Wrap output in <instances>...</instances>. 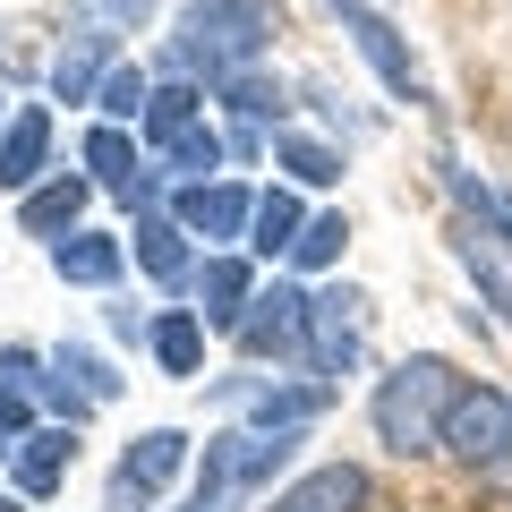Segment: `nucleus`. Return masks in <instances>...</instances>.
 I'll list each match as a JSON object with an SVG mask.
<instances>
[{"instance_id": "1", "label": "nucleus", "mask_w": 512, "mask_h": 512, "mask_svg": "<svg viewBox=\"0 0 512 512\" xmlns=\"http://www.w3.org/2000/svg\"><path fill=\"white\" fill-rule=\"evenodd\" d=\"M274 43V0H188L180 9V35H171V69H205L222 77L256 69Z\"/></svg>"}, {"instance_id": "2", "label": "nucleus", "mask_w": 512, "mask_h": 512, "mask_svg": "<svg viewBox=\"0 0 512 512\" xmlns=\"http://www.w3.org/2000/svg\"><path fill=\"white\" fill-rule=\"evenodd\" d=\"M453 393H461L453 359H436V350L402 359L393 376L376 384V436L393 444V453H436V444H444V410H453Z\"/></svg>"}, {"instance_id": "3", "label": "nucleus", "mask_w": 512, "mask_h": 512, "mask_svg": "<svg viewBox=\"0 0 512 512\" xmlns=\"http://www.w3.org/2000/svg\"><path fill=\"white\" fill-rule=\"evenodd\" d=\"M299 453V427H231V436L205 444V470H197V495L205 504H231V495L265 487L282 461Z\"/></svg>"}, {"instance_id": "4", "label": "nucleus", "mask_w": 512, "mask_h": 512, "mask_svg": "<svg viewBox=\"0 0 512 512\" xmlns=\"http://www.w3.org/2000/svg\"><path fill=\"white\" fill-rule=\"evenodd\" d=\"M444 453L470 461V470L512 461V393H495V384H461L453 410H444Z\"/></svg>"}, {"instance_id": "5", "label": "nucleus", "mask_w": 512, "mask_h": 512, "mask_svg": "<svg viewBox=\"0 0 512 512\" xmlns=\"http://www.w3.org/2000/svg\"><path fill=\"white\" fill-rule=\"evenodd\" d=\"M180 461H188V436H180V427L137 436V444L120 453V470H111V512H154V495L180 478Z\"/></svg>"}, {"instance_id": "6", "label": "nucleus", "mask_w": 512, "mask_h": 512, "mask_svg": "<svg viewBox=\"0 0 512 512\" xmlns=\"http://www.w3.org/2000/svg\"><path fill=\"white\" fill-rule=\"evenodd\" d=\"M239 350H248V359H291V350H308V299H299L291 282L256 291L248 316H239Z\"/></svg>"}, {"instance_id": "7", "label": "nucleus", "mask_w": 512, "mask_h": 512, "mask_svg": "<svg viewBox=\"0 0 512 512\" xmlns=\"http://www.w3.org/2000/svg\"><path fill=\"white\" fill-rule=\"evenodd\" d=\"M359 308H367L359 291L308 299V359L325 367V376H350V367H359Z\"/></svg>"}, {"instance_id": "8", "label": "nucleus", "mask_w": 512, "mask_h": 512, "mask_svg": "<svg viewBox=\"0 0 512 512\" xmlns=\"http://www.w3.org/2000/svg\"><path fill=\"white\" fill-rule=\"evenodd\" d=\"M367 470H350V461H325V470H308L299 487L274 495V512H367Z\"/></svg>"}, {"instance_id": "9", "label": "nucleus", "mask_w": 512, "mask_h": 512, "mask_svg": "<svg viewBox=\"0 0 512 512\" xmlns=\"http://www.w3.org/2000/svg\"><path fill=\"white\" fill-rule=\"evenodd\" d=\"M248 214H256V197H248V188H231V180L180 188V222L197 239H239V231H248Z\"/></svg>"}, {"instance_id": "10", "label": "nucleus", "mask_w": 512, "mask_h": 512, "mask_svg": "<svg viewBox=\"0 0 512 512\" xmlns=\"http://www.w3.org/2000/svg\"><path fill=\"white\" fill-rule=\"evenodd\" d=\"M43 154H52V111L43 103L9 111V128H0V188H35Z\"/></svg>"}, {"instance_id": "11", "label": "nucleus", "mask_w": 512, "mask_h": 512, "mask_svg": "<svg viewBox=\"0 0 512 512\" xmlns=\"http://www.w3.org/2000/svg\"><path fill=\"white\" fill-rule=\"evenodd\" d=\"M342 26L359 35V52L376 60V77H384V86L419 103V69H410V52H402V35H393V18H376V9H359V0H350V9H342Z\"/></svg>"}, {"instance_id": "12", "label": "nucleus", "mask_w": 512, "mask_h": 512, "mask_svg": "<svg viewBox=\"0 0 512 512\" xmlns=\"http://www.w3.org/2000/svg\"><path fill=\"white\" fill-rule=\"evenodd\" d=\"M69 461H77V436H69V427H35V436L9 453V478H18V495H52L60 478H69Z\"/></svg>"}, {"instance_id": "13", "label": "nucleus", "mask_w": 512, "mask_h": 512, "mask_svg": "<svg viewBox=\"0 0 512 512\" xmlns=\"http://www.w3.org/2000/svg\"><path fill=\"white\" fill-rule=\"evenodd\" d=\"M197 299H205V325L214 333H239V316H248V299H256V282H248V265L239 256H205V274H197Z\"/></svg>"}, {"instance_id": "14", "label": "nucleus", "mask_w": 512, "mask_h": 512, "mask_svg": "<svg viewBox=\"0 0 512 512\" xmlns=\"http://www.w3.org/2000/svg\"><path fill=\"white\" fill-rule=\"evenodd\" d=\"M103 60H111V35L103 26H86V35H69L60 43V60H52V94L60 103H86V94H103Z\"/></svg>"}, {"instance_id": "15", "label": "nucleus", "mask_w": 512, "mask_h": 512, "mask_svg": "<svg viewBox=\"0 0 512 512\" xmlns=\"http://www.w3.org/2000/svg\"><path fill=\"white\" fill-rule=\"evenodd\" d=\"M52 274H60V282H86V291H103V282H120V239H103V231L52 239Z\"/></svg>"}, {"instance_id": "16", "label": "nucleus", "mask_w": 512, "mask_h": 512, "mask_svg": "<svg viewBox=\"0 0 512 512\" xmlns=\"http://www.w3.org/2000/svg\"><path fill=\"white\" fill-rule=\"evenodd\" d=\"M86 163H94V180L120 188L128 205L154 197V171H137V146H128V128H94V137H86Z\"/></svg>"}, {"instance_id": "17", "label": "nucleus", "mask_w": 512, "mask_h": 512, "mask_svg": "<svg viewBox=\"0 0 512 512\" xmlns=\"http://www.w3.org/2000/svg\"><path fill=\"white\" fill-rule=\"evenodd\" d=\"M299 231H308L299 197H291V188H265V197H256V214H248V248H256V256H291Z\"/></svg>"}, {"instance_id": "18", "label": "nucleus", "mask_w": 512, "mask_h": 512, "mask_svg": "<svg viewBox=\"0 0 512 512\" xmlns=\"http://www.w3.org/2000/svg\"><path fill=\"white\" fill-rule=\"evenodd\" d=\"M86 197H94L86 180H52V188H26L18 222H26L35 239H60V231H77V214H86Z\"/></svg>"}, {"instance_id": "19", "label": "nucleus", "mask_w": 512, "mask_h": 512, "mask_svg": "<svg viewBox=\"0 0 512 512\" xmlns=\"http://www.w3.org/2000/svg\"><path fill=\"white\" fill-rule=\"evenodd\" d=\"M128 239H137V265H146L154 282H180V274H188V248H180V239H188V222L137 214V231H128Z\"/></svg>"}, {"instance_id": "20", "label": "nucleus", "mask_w": 512, "mask_h": 512, "mask_svg": "<svg viewBox=\"0 0 512 512\" xmlns=\"http://www.w3.org/2000/svg\"><path fill=\"white\" fill-rule=\"evenodd\" d=\"M154 359L171 367V376H197V359H205V316L197 308H171V316H154Z\"/></svg>"}, {"instance_id": "21", "label": "nucleus", "mask_w": 512, "mask_h": 512, "mask_svg": "<svg viewBox=\"0 0 512 512\" xmlns=\"http://www.w3.org/2000/svg\"><path fill=\"white\" fill-rule=\"evenodd\" d=\"M197 103H205V94L197 86H154V103H146V120H137V128H146V146H180V137H188V128H197Z\"/></svg>"}, {"instance_id": "22", "label": "nucleus", "mask_w": 512, "mask_h": 512, "mask_svg": "<svg viewBox=\"0 0 512 512\" xmlns=\"http://www.w3.org/2000/svg\"><path fill=\"white\" fill-rule=\"evenodd\" d=\"M274 163L291 171L299 188H333V180H342V154L316 146V137H299V128H282V137H274Z\"/></svg>"}, {"instance_id": "23", "label": "nucleus", "mask_w": 512, "mask_h": 512, "mask_svg": "<svg viewBox=\"0 0 512 512\" xmlns=\"http://www.w3.org/2000/svg\"><path fill=\"white\" fill-rule=\"evenodd\" d=\"M453 248H461V265H470V282H478V291H487V308H495V316H504V325H512V282H504V265H495V248H487V239L470 231V222H461V231H453Z\"/></svg>"}, {"instance_id": "24", "label": "nucleus", "mask_w": 512, "mask_h": 512, "mask_svg": "<svg viewBox=\"0 0 512 512\" xmlns=\"http://www.w3.org/2000/svg\"><path fill=\"white\" fill-rule=\"evenodd\" d=\"M222 103H231V111H248V120H282V77L239 69V77H222Z\"/></svg>"}, {"instance_id": "25", "label": "nucleus", "mask_w": 512, "mask_h": 512, "mask_svg": "<svg viewBox=\"0 0 512 512\" xmlns=\"http://www.w3.org/2000/svg\"><path fill=\"white\" fill-rule=\"evenodd\" d=\"M325 410V393L316 384H274V393H256V427H299Z\"/></svg>"}, {"instance_id": "26", "label": "nucleus", "mask_w": 512, "mask_h": 512, "mask_svg": "<svg viewBox=\"0 0 512 512\" xmlns=\"http://www.w3.org/2000/svg\"><path fill=\"white\" fill-rule=\"evenodd\" d=\"M342 248H350V222H342V214H308V231H299V248H291V256L316 274V265H333Z\"/></svg>"}, {"instance_id": "27", "label": "nucleus", "mask_w": 512, "mask_h": 512, "mask_svg": "<svg viewBox=\"0 0 512 512\" xmlns=\"http://www.w3.org/2000/svg\"><path fill=\"white\" fill-rule=\"evenodd\" d=\"M94 103H103L111 120H146L154 86H146V77H137V69H111V77H103V94H94Z\"/></svg>"}, {"instance_id": "28", "label": "nucleus", "mask_w": 512, "mask_h": 512, "mask_svg": "<svg viewBox=\"0 0 512 512\" xmlns=\"http://www.w3.org/2000/svg\"><path fill=\"white\" fill-rule=\"evenodd\" d=\"M171 163H180L188 171V180H214V171H222V137H214V128H188V137H180V146H171Z\"/></svg>"}, {"instance_id": "29", "label": "nucleus", "mask_w": 512, "mask_h": 512, "mask_svg": "<svg viewBox=\"0 0 512 512\" xmlns=\"http://www.w3.org/2000/svg\"><path fill=\"white\" fill-rule=\"evenodd\" d=\"M77 9H86L94 26H128V35H137V26L154 18V0H77Z\"/></svg>"}, {"instance_id": "30", "label": "nucleus", "mask_w": 512, "mask_h": 512, "mask_svg": "<svg viewBox=\"0 0 512 512\" xmlns=\"http://www.w3.org/2000/svg\"><path fill=\"white\" fill-rule=\"evenodd\" d=\"M35 367H43L35 350H0V393H35V384H43Z\"/></svg>"}, {"instance_id": "31", "label": "nucleus", "mask_w": 512, "mask_h": 512, "mask_svg": "<svg viewBox=\"0 0 512 512\" xmlns=\"http://www.w3.org/2000/svg\"><path fill=\"white\" fill-rule=\"evenodd\" d=\"M188 512H231V504H205V495H188Z\"/></svg>"}, {"instance_id": "32", "label": "nucleus", "mask_w": 512, "mask_h": 512, "mask_svg": "<svg viewBox=\"0 0 512 512\" xmlns=\"http://www.w3.org/2000/svg\"><path fill=\"white\" fill-rule=\"evenodd\" d=\"M0 512H18V504H9V495H0Z\"/></svg>"}, {"instance_id": "33", "label": "nucleus", "mask_w": 512, "mask_h": 512, "mask_svg": "<svg viewBox=\"0 0 512 512\" xmlns=\"http://www.w3.org/2000/svg\"><path fill=\"white\" fill-rule=\"evenodd\" d=\"M333 9H350V0H333Z\"/></svg>"}, {"instance_id": "34", "label": "nucleus", "mask_w": 512, "mask_h": 512, "mask_svg": "<svg viewBox=\"0 0 512 512\" xmlns=\"http://www.w3.org/2000/svg\"><path fill=\"white\" fill-rule=\"evenodd\" d=\"M0 103H9V94H0ZM0 128H9V120H0Z\"/></svg>"}]
</instances>
